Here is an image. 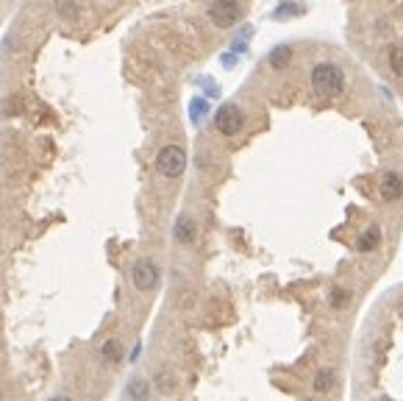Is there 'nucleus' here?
Returning a JSON list of instances; mask_svg holds the SVG:
<instances>
[{
	"label": "nucleus",
	"instance_id": "1",
	"mask_svg": "<svg viewBox=\"0 0 403 401\" xmlns=\"http://www.w3.org/2000/svg\"><path fill=\"white\" fill-rule=\"evenodd\" d=\"M312 87H314L320 95L334 98V95L342 92L345 78H342V73H340L337 64H317V67L312 70Z\"/></svg>",
	"mask_w": 403,
	"mask_h": 401
},
{
	"label": "nucleus",
	"instance_id": "2",
	"mask_svg": "<svg viewBox=\"0 0 403 401\" xmlns=\"http://www.w3.org/2000/svg\"><path fill=\"white\" fill-rule=\"evenodd\" d=\"M156 168H159L162 176L178 179L184 173V168H187V151L181 145H165L159 151V156H156Z\"/></svg>",
	"mask_w": 403,
	"mask_h": 401
},
{
	"label": "nucleus",
	"instance_id": "3",
	"mask_svg": "<svg viewBox=\"0 0 403 401\" xmlns=\"http://www.w3.org/2000/svg\"><path fill=\"white\" fill-rule=\"evenodd\" d=\"M214 126H217V131H220V134L234 137V134L242 129V112H239V106H234V103L220 106V109H217V115H214Z\"/></svg>",
	"mask_w": 403,
	"mask_h": 401
},
{
	"label": "nucleus",
	"instance_id": "4",
	"mask_svg": "<svg viewBox=\"0 0 403 401\" xmlns=\"http://www.w3.org/2000/svg\"><path fill=\"white\" fill-rule=\"evenodd\" d=\"M131 276H134L137 290H153V287L159 284V268H156V262H151V259H139V262L134 265Z\"/></svg>",
	"mask_w": 403,
	"mask_h": 401
},
{
	"label": "nucleus",
	"instance_id": "5",
	"mask_svg": "<svg viewBox=\"0 0 403 401\" xmlns=\"http://www.w3.org/2000/svg\"><path fill=\"white\" fill-rule=\"evenodd\" d=\"M239 14H242V6H239V3H211V6H208V17H211V22L220 25V28L234 25V22L239 20Z\"/></svg>",
	"mask_w": 403,
	"mask_h": 401
},
{
	"label": "nucleus",
	"instance_id": "6",
	"mask_svg": "<svg viewBox=\"0 0 403 401\" xmlns=\"http://www.w3.org/2000/svg\"><path fill=\"white\" fill-rule=\"evenodd\" d=\"M403 193V176L401 173H387L384 182H381V196L387 200H395L401 198Z\"/></svg>",
	"mask_w": 403,
	"mask_h": 401
},
{
	"label": "nucleus",
	"instance_id": "7",
	"mask_svg": "<svg viewBox=\"0 0 403 401\" xmlns=\"http://www.w3.org/2000/svg\"><path fill=\"white\" fill-rule=\"evenodd\" d=\"M379 242H381V231H379L376 226H370V228L362 234V240H359V251H376Z\"/></svg>",
	"mask_w": 403,
	"mask_h": 401
},
{
	"label": "nucleus",
	"instance_id": "8",
	"mask_svg": "<svg viewBox=\"0 0 403 401\" xmlns=\"http://www.w3.org/2000/svg\"><path fill=\"white\" fill-rule=\"evenodd\" d=\"M176 237H178L181 242H192V240H195V223H192V217H181V220H178Z\"/></svg>",
	"mask_w": 403,
	"mask_h": 401
},
{
	"label": "nucleus",
	"instance_id": "9",
	"mask_svg": "<svg viewBox=\"0 0 403 401\" xmlns=\"http://www.w3.org/2000/svg\"><path fill=\"white\" fill-rule=\"evenodd\" d=\"M100 354H103V360L117 363V360H120V346H117V340H106V343L100 346Z\"/></svg>",
	"mask_w": 403,
	"mask_h": 401
},
{
	"label": "nucleus",
	"instance_id": "10",
	"mask_svg": "<svg viewBox=\"0 0 403 401\" xmlns=\"http://www.w3.org/2000/svg\"><path fill=\"white\" fill-rule=\"evenodd\" d=\"M331 385H334V374H331V371H320V374L314 377V391L323 393V391H328Z\"/></svg>",
	"mask_w": 403,
	"mask_h": 401
},
{
	"label": "nucleus",
	"instance_id": "11",
	"mask_svg": "<svg viewBox=\"0 0 403 401\" xmlns=\"http://www.w3.org/2000/svg\"><path fill=\"white\" fill-rule=\"evenodd\" d=\"M289 61V48H275L273 53H270V64L273 67H284Z\"/></svg>",
	"mask_w": 403,
	"mask_h": 401
},
{
	"label": "nucleus",
	"instance_id": "12",
	"mask_svg": "<svg viewBox=\"0 0 403 401\" xmlns=\"http://www.w3.org/2000/svg\"><path fill=\"white\" fill-rule=\"evenodd\" d=\"M390 64H393V70H395L398 75H403V45L393 48V53H390Z\"/></svg>",
	"mask_w": 403,
	"mask_h": 401
},
{
	"label": "nucleus",
	"instance_id": "13",
	"mask_svg": "<svg viewBox=\"0 0 403 401\" xmlns=\"http://www.w3.org/2000/svg\"><path fill=\"white\" fill-rule=\"evenodd\" d=\"M345 301H348L345 290H334V298H331V304H334V307H340V304H345Z\"/></svg>",
	"mask_w": 403,
	"mask_h": 401
},
{
	"label": "nucleus",
	"instance_id": "14",
	"mask_svg": "<svg viewBox=\"0 0 403 401\" xmlns=\"http://www.w3.org/2000/svg\"><path fill=\"white\" fill-rule=\"evenodd\" d=\"M203 109H206V103H203V101H192V117H195V120H201Z\"/></svg>",
	"mask_w": 403,
	"mask_h": 401
},
{
	"label": "nucleus",
	"instance_id": "15",
	"mask_svg": "<svg viewBox=\"0 0 403 401\" xmlns=\"http://www.w3.org/2000/svg\"><path fill=\"white\" fill-rule=\"evenodd\" d=\"M50 401H73V399H70V396H53Z\"/></svg>",
	"mask_w": 403,
	"mask_h": 401
}]
</instances>
